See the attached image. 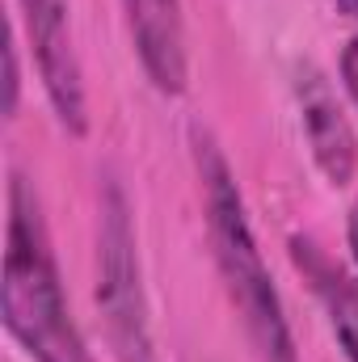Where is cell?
<instances>
[{
  "instance_id": "cell-4",
  "label": "cell",
  "mask_w": 358,
  "mask_h": 362,
  "mask_svg": "<svg viewBox=\"0 0 358 362\" xmlns=\"http://www.w3.org/2000/svg\"><path fill=\"white\" fill-rule=\"evenodd\" d=\"M17 4H21V21L30 34V51H34L47 101L59 127L81 139L89 131V97H85V68L76 55L68 0H17Z\"/></svg>"
},
{
  "instance_id": "cell-8",
  "label": "cell",
  "mask_w": 358,
  "mask_h": 362,
  "mask_svg": "<svg viewBox=\"0 0 358 362\" xmlns=\"http://www.w3.org/2000/svg\"><path fill=\"white\" fill-rule=\"evenodd\" d=\"M17 97H21V72H17V47H4V114H17Z\"/></svg>"
},
{
  "instance_id": "cell-9",
  "label": "cell",
  "mask_w": 358,
  "mask_h": 362,
  "mask_svg": "<svg viewBox=\"0 0 358 362\" xmlns=\"http://www.w3.org/2000/svg\"><path fill=\"white\" fill-rule=\"evenodd\" d=\"M342 85H346V93H350V101H354V110H358V34L342 51Z\"/></svg>"
},
{
  "instance_id": "cell-3",
  "label": "cell",
  "mask_w": 358,
  "mask_h": 362,
  "mask_svg": "<svg viewBox=\"0 0 358 362\" xmlns=\"http://www.w3.org/2000/svg\"><path fill=\"white\" fill-rule=\"evenodd\" d=\"M97 303L110 325V341L118 362H156L148 299L139 282L135 228L122 198V185L110 181L101 194V228H97Z\"/></svg>"
},
{
  "instance_id": "cell-6",
  "label": "cell",
  "mask_w": 358,
  "mask_h": 362,
  "mask_svg": "<svg viewBox=\"0 0 358 362\" xmlns=\"http://www.w3.org/2000/svg\"><path fill=\"white\" fill-rule=\"evenodd\" d=\"M295 93H299V118H304V135H308L316 169L333 185H350L358 169V144L333 85L316 68H304Z\"/></svg>"
},
{
  "instance_id": "cell-2",
  "label": "cell",
  "mask_w": 358,
  "mask_h": 362,
  "mask_svg": "<svg viewBox=\"0 0 358 362\" xmlns=\"http://www.w3.org/2000/svg\"><path fill=\"white\" fill-rule=\"evenodd\" d=\"M194 165L202 181V202H207V232L215 249V266L224 274V286L245 320V333L262 362H295V337L278 299V286L270 278L241 185L232 177V165L224 148L211 139V131L194 127Z\"/></svg>"
},
{
  "instance_id": "cell-1",
  "label": "cell",
  "mask_w": 358,
  "mask_h": 362,
  "mask_svg": "<svg viewBox=\"0 0 358 362\" xmlns=\"http://www.w3.org/2000/svg\"><path fill=\"white\" fill-rule=\"evenodd\" d=\"M0 312H4V329L13 333V341L34 362H97L85 333L76 329L68 312L38 194L21 173H13L8 181Z\"/></svg>"
},
{
  "instance_id": "cell-7",
  "label": "cell",
  "mask_w": 358,
  "mask_h": 362,
  "mask_svg": "<svg viewBox=\"0 0 358 362\" xmlns=\"http://www.w3.org/2000/svg\"><path fill=\"white\" fill-rule=\"evenodd\" d=\"M291 262L304 274V282L312 286L316 303L325 308L329 329H333L346 362H358V278H350L308 236H291Z\"/></svg>"
},
{
  "instance_id": "cell-11",
  "label": "cell",
  "mask_w": 358,
  "mask_h": 362,
  "mask_svg": "<svg viewBox=\"0 0 358 362\" xmlns=\"http://www.w3.org/2000/svg\"><path fill=\"white\" fill-rule=\"evenodd\" d=\"M333 8H337L342 17H354L358 21V0H333Z\"/></svg>"
},
{
  "instance_id": "cell-5",
  "label": "cell",
  "mask_w": 358,
  "mask_h": 362,
  "mask_svg": "<svg viewBox=\"0 0 358 362\" xmlns=\"http://www.w3.org/2000/svg\"><path fill=\"white\" fill-rule=\"evenodd\" d=\"M122 8H127L131 42H135V55L148 81L169 97H181L190 81L181 0H122Z\"/></svg>"
},
{
  "instance_id": "cell-10",
  "label": "cell",
  "mask_w": 358,
  "mask_h": 362,
  "mask_svg": "<svg viewBox=\"0 0 358 362\" xmlns=\"http://www.w3.org/2000/svg\"><path fill=\"white\" fill-rule=\"evenodd\" d=\"M346 245H350V257H354V266H358V198H354V206H350V215H346Z\"/></svg>"
}]
</instances>
